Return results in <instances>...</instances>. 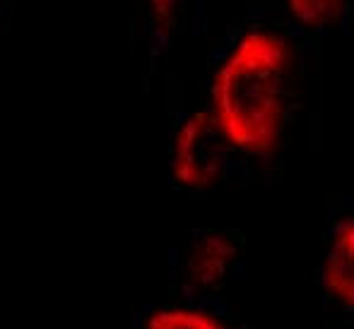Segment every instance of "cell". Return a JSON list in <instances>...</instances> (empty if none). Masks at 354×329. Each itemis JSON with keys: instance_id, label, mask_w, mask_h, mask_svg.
<instances>
[{"instance_id": "6", "label": "cell", "mask_w": 354, "mask_h": 329, "mask_svg": "<svg viewBox=\"0 0 354 329\" xmlns=\"http://www.w3.org/2000/svg\"><path fill=\"white\" fill-rule=\"evenodd\" d=\"M147 329H224L214 317L201 310H183V308H171V310H157L147 322Z\"/></svg>"}, {"instance_id": "5", "label": "cell", "mask_w": 354, "mask_h": 329, "mask_svg": "<svg viewBox=\"0 0 354 329\" xmlns=\"http://www.w3.org/2000/svg\"><path fill=\"white\" fill-rule=\"evenodd\" d=\"M345 0H287V8L301 24L321 29L340 17Z\"/></svg>"}, {"instance_id": "4", "label": "cell", "mask_w": 354, "mask_h": 329, "mask_svg": "<svg viewBox=\"0 0 354 329\" xmlns=\"http://www.w3.org/2000/svg\"><path fill=\"white\" fill-rule=\"evenodd\" d=\"M236 248L222 233H207L196 243L191 257H188V269H191L193 279H198L201 283H212L222 277L229 269Z\"/></svg>"}, {"instance_id": "1", "label": "cell", "mask_w": 354, "mask_h": 329, "mask_svg": "<svg viewBox=\"0 0 354 329\" xmlns=\"http://www.w3.org/2000/svg\"><path fill=\"white\" fill-rule=\"evenodd\" d=\"M292 68L287 39L248 29L236 39L212 77V113L229 144L272 154L284 126V87Z\"/></svg>"}, {"instance_id": "3", "label": "cell", "mask_w": 354, "mask_h": 329, "mask_svg": "<svg viewBox=\"0 0 354 329\" xmlns=\"http://www.w3.org/2000/svg\"><path fill=\"white\" fill-rule=\"evenodd\" d=\"M352 250H354V221L352 217L342 219L333 231V241L328 248L323 281L326 288L342 301L347 308L354 303V281H352Z\"/></svg>"}, {"instance_id": "7", "label": "cell", "mask_w": 354, "mask_h": 329, "mask_svg": "<svg viewBox=\"0 0 354 329\" xmlns=\"http://www.w3.org/2000/svg\"><path fill=\"white\" fill-rule=\"evenodd\" d=\"M149 3H152V10L159 14V17H169L174 5H176V0H149Z\"/></svg>"}, {"instance_id": "2", "label": "cell", "mask_w": 354, "mask_h": 329, "mask_svg": "<svg viewBox=\"0 0 354 329\" xmlns=\"http://www.w3.org/2000/svg\"><path fill=\"white\" fill-rule=\"evenodd\" d=\"M229 139L212 111H196L181 123L174 139V178L188 188H207L224 173Z\"/></svg>"}]
</instances>
